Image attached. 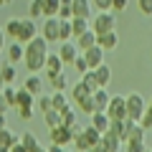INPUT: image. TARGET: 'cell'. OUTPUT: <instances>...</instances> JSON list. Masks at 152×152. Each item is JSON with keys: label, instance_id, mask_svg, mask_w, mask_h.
<instances>
[{"label": "cell", "instance_id": "cell-44", "mask_svg": "<svg viewBox=\"0 0 152 152\" xmlns=\"http://www.w3.org/2000/svg\"><path fill=\"white\" fill-rule=\"evenodd\" d=\"M137 8L142 15H152V0H137Z\"/></svg>", "mask_w": 152, "mask_h": 152}, {"label": "cell", "instance_id": "cell-7", "mask_svg": "<svg viewBox=\"0 0 152 152\" xmlns=\"http://www.w3.org/2000/svg\"><path fill=\"white\" fill-rule=\"evenodd\" d=\"M81 53H84V61H86L89 69H96V66L104 64V56H107V51H102L99 46H91V48L81 51Z\"/></svg>", "mask_w": 152, "mask_h": 152}, {"label": "cell", "instance_id": "cell-36", "mask_svg": "<svg viewBox=\"0 0 152 152\" xmlns=\"http://www.w3.org/2000/svg\"><path fill=\"white\" fill-rule=\"evenodd\" d=\"M0 94H3V99H5V104H8V109H10V107L15 109V107H18V104H15V89H13L10 84H8V86L3 89V91H0Z\"/></svg>", "mask_w": 152, "mask_h": 152}, {"label": "cell", "instance_id": "cell-42", "mask_svg": "<svg viewBox=\"0 0 152 152\" xmlns=\"http://www.w3.org/2000/svg\"><path fill=\"white\" fill-rule=\"evenodd\" d=\"M147 142H124V152H145Z\"/></svg>", "mask_w": 152, "mask_h": 152}, {"label": "cell", "instance_id": "cell-52", "mask_svg": "<svg viewBox=\"0 0 152 152\" xmlns=\"http://www.w3.org/2000/svg\"><path fill=\"white\" fill-rule=\"evenodd\" d=\"M3 48H5V31L0 28V53H3Z\"/></svg>", "mask_w": 152, "mask_h": 152}, {"label": "cell", "instance_id": "cell-26", "mask_svg": "<svg viewBox=\"0 0 152 152\" xmlns=\"http://www.w3.org/2000/svg\"><path fill=\"white\" fill-rule=\"evenodd\" d=\"M71 31H74V38L86 33L89 31V18H71Z\"/></svg>", "mask_w": 152, "mask_h": 152}, {"label": "cell", "instance_id": "cell-1", "mask_svg": "<svg viewBox=\"0 0 152 152\" xmlns=\"http://www.w3.org/2000/svg\"><path fill=\"white\" fill-rule=\"evenodd\" d=\"M23 51H26L23 61H26V69L31 71V74L43 71V66H46V53H48V43H46V38H43V36L31 38V41L23 46Z\"/></svg>", "mask_w": 152, "mask_h": 152}, {"label": "cell", "instance_id": "cell-25", "mask_svg": "<svg viewBox=\"0 0 152 152\" xmlns=\"http://www.w3.org/2000/svg\"><path fill=\"white\" fill-rule=\"evenodd\" d=\"M81 84L89 89V91H96V89H102V86L96 84V74H94V69H86V71L81 74Z\"/></svg>", "mask_w": 152, "mask_h": 152}, {"label": "cell", "instance_id": "cell-47", "mask_svg": "<svg viewBox=\"0 0 152 152\" xmlns=\"http://www.w3.org/2000/svg\"><path fill=\"white\" fill-rule=\"evenodd\" d=\"M91 3H94L102 13H109V10H112V0H91Z\"/></svg>", "mask_w": 152, "mask_h": 152}, {"label": "cell", "instance_id": "cell-24", "mask_svg": "<svg viewBox=\"0 0 152 152\" xmlns=\"http://www.w3.org/2000/svg\"><path fill=\"white\" fill-rule=\"evenodd\" d=\"M23 86H26L28 91L33 94V96H41V94H43V81H41L38 76H28V79H26V84H23Z\"/></svg>", "mask_w": 152, "mask_h": 152}, {"label": "cell", "instance_id": "cell-38", "mask_svg": "<svg viewBox=\"0 0 152 152\" xmlns=\"http://www.w3.org/2000/svg\"><path fill=\"white\" fill-rule=\"evenodd\" d=\"M76 107H79L81 112H86L89 117H91V114H94V99H91V94H89V96H84L81 102H76Z\"/></svg>", "mask_w": 152, "mask_h": 152}, {"label": "cell", "instance_id": "cell-34", "mask_svg": "<svg viewBox=\"0 0 152 152\" xmlns=\"http://www.w3.org/2000/svg\"><path fill=\"white\" fill-rule=\"evenodd\" d=\"M58 15V0H43V18Z\"/></svg>", "mask_w": 152, "mask_h": 152}, {"label": "cell", "instance_id": "cell-31", "mask_svg": "<svg viewBox=\"0 0 152 152\" xmlns=\"http://www.w3.org/2000/svg\"><path fill=\"white\" fill-rule=\"evenodd\" d=\"M28 15L36 20V18H43V0H31L28 3Z\"/></svg>", "mask_w": 152, "mask_h": 152}, {"label": "cell", "instance_id": "cell-5", "mask_svg": "<svg viewBox=\"0 0 152 152\" xmlns=\"http://www.w3.org/2000/svg\"><path fill=\"white\" fill-rule=\"evenodd\" d=\"M36 36H38V26H36V20H33V18H23V20H20V28H18L15 41L26 46L28 41H31V38H36Z\"/></svg>", "mask_w": 152, "mask_h": 152}, {"label": "cell", "instance_id": "cell-18", "mask_svg": "<svg viewBox=\"0 0 152 152\" xmlns=\"http://www.w3.org/2000/svg\"><path fill=\"white\" fill-rule=\"evenodd\" d=\"M109 96L112 94H107V89H96V91H91V99H94V112H104L109 104Z\"/></svg>", "mask_w": 152, "mask_h": 152}, {"label": "cell", "instance_id": "cell-30", "mask_svg": "<svg viewBox=\"0 0 152 152\" xmlns=\"http://www.w3.org/2000/svg\"><path fill=\"white\" fill-rule=\"evenodd\" d=\"M18 142H20V145L26 147L28 152H31V150H36V147H38V137L33 134V132H26V134H20V137H18Z\"/></svg>", "mask_w": 152, "mask_h": 152}, {"label": "cell", "instance_id": "cell-45", "mask_svg": "<svg viewBox=\"0 0 152 152\" xmlns=\"http://www.w3.org/2000/svg\"><path fill=\"white\" fill-rule=\"evenodd\" d=\"M129 0H112V13H124Z\"/></svg>", "mask_w": 152, "mask_h": 152}, {"label": "cell", "instance_id": "cell-28", "mask_svg": "<svg viewBox=\"0 0 152 152\" xmlns=\"http://www.w3.org/2000/svg\"><path fill=\"white\" fill-rule=\"evenodd\" d=\"M74 38V31H71V20H58V41L66 43Z\"/></svg>", "mask_w": 152, "mask_h": 152}, {"label": "cell", "instance_id": "cell-22", "mask_svg": "<svg viewBox=\"0 0 152 152\" xmlns=\"http://www.w3.org/2000/svg\"><path fill=\"white\" fill-rule=\"evenodd\" d=\"M48 81H51V86H53V91H66V89H69V76H66L64 71L48 76Z\"/></svg>", "mask_w": 152, "mask_h": 152}, {"label": "cell", "instance_id": "cell-37", "mask_svg": "<svg viewBox=\"0 0 152 152\" xmlns=\"http://www.w3.org/2000/svg\"><path fill=\"white\" fill-rule=\"evenodd\" d=\"M61 114V124H64V127H74L76 124V114H74V109H64V112H58Z\"/></svg>", "mask_w": 152, "mask_h": 152}, {"label": "cell", "instance_id": "cell-3", "mask_svg": "<svg viewBox=\"0 0 152 152\" xmlns=\"http://www.w3.org/2000/svg\"><path fill=\"white\" fill-rule=\"evenodd\" d=\"M104 114L109 117V122H119L127 117V102H124V94H114L109 96V104L104 109Z\"/></svg>", "mask_w": 152, "mask_h": 152}, {"label": "cell", "instance_id": "cell-53", "mask_svg": "<svg viewBox=\"0 0 152 152\" xmlns=\"http://www.w3.org/2000/svg\"><path fill=\"white\" fill-rule=\"evenodd\" d=\"M3 127H8V122H5V114H0V129Z\"/></svg>", "mask_w": 152, "mask_h": 152}, {"label": "cell", "instance_id": "cell-54", "mask_svg": "<svg viewBox=\"0 0 152 152\" xmlns=\"http://www.w3.org/2000/svg\"><path fill=\"white\" fill-rule=\"evenodd\" d=\"M3 89H5V81H3V74H0V91H3Z\"/></svg>", "mask_w": 152, "mask_h": 152}, {"label": "cell", "instance_id": "cell-20", "mask_svg": "<svg viewBox=\"0 0 152 152\" xmlns=\"http://www.w3.org/2000/svg\"><path fill=\"white\" fill-rule=\"evenodd\" d=\"M15 104L18 107H33V104H36V96H33L26 86H20V89H15Z\"/></svg>", "mask_w": 152, "mask_h": 152}, {"label": "cell", "instance_id": "cell-15", "mask_svg": "<svg viewBox=\"0 0 152 152\" xmlns=\"http://www.w3.org/2000/svg\"><path fill=\"white\" fill-rule=\"evenodd\" d=\"M94 74H96V84H99L102 89H107L109 81H112V69H109V64L104 61L102 66H96V69H94Z\"/></svg>", "mask_w": 152, "mask_h": 152}, {"label": "cell", "instance_id": "cell-19", "mask_svg": "<svg viewBox=\"0 0 152 152\" xmlns=\"http://www.w3.org/2000/svg\"><path fill=\"white\" fill-rule=\"evenodd\" d=\"M8 64H13L15 66L18 61H23V56H26V51H23V43H18V41H13L10 46H8Z\"/></svg>", "mask_w": 152, "mask_h": 152}, {"label": "cell", "instance_id": "cell-16", "mask_svg": "<svg viewBox=\"0 0 152 152\" xmlns=\"http://www.w3.org/2000/svg\"><path fill=\"white\" fill-rule=\"evenodd\" d=\"M74 43H76V48H79V51H86V48H91V46H96V33L89 28L86 33H81V36L76 38Z\"/></svg>", "mask_w": 152, "mask_h": 152}, {"label": "cell", "instance_id": "cell-59", "mask_svg": "<svg viewBox=\"0 0 152 152\" xmlns=\"http://www.w3.org/2000/svg\"><path fill=\"white\" fill-rule=\"evenodd\" d=\"M46 152H48V150H46Z\"/></svg>", "mask_w": 152, "mask_h": 152}, {"label": "cell", "instance_id": "cell-49", "mask_svg": "<svg viewBox=\"0 0 152 152\" xmlns=\"http://www.w3.org/2000/svg\"><path fill=\"white\" fill-rule=\"evenodd\" d=\"M89 152H107V147H104V145H102V140H99L96 145H91V147H89Z\"/></svg>", "mask_w": 152, "mask_h": 152}, {"label": "cell", "instance_id": "cell-51", "mask_svg": "<svg viewBox=\"0 0 152 152\" xmlns=\"http://www.w3.org/2000/svg\"><path fill=\"white\" fill-rule=\"evenodd\" d=\"M0 114H8V104H5V99H3V94H0Z\"/></svg>", "mask_w": 152, "mask_h": 152}, {"label": "cell", "instance_id": "cell-56", "mask_svg": "<svg viewBox=\"0 0 152 152\" xmlns=\"http://www.w3.org/2000/svg\"><path fill=\"white\" fill-rule=\"evenodd\" d=\"M147 107H150V109H152V96H150V102H147Z\"/></svg>", "mask_w": 152, "mask_h": 152}, {"label": "cell", "instance_id": "cell-33", "mask_svg": "<svg viewBox=\"0 0 152 152\" xmlns=\"http://www.w3.org/2000/svg\"><path fill=\"white\" fill-rule=\"evenodd\" d=\"M43 119H46V127H48V129H53V127L61 124V114L56 112V109H48V112L43 114Z\"/></svg>", "mask_w": 152, "mask_h": 152}, {"label": "cell", "instance_id": "cell-12", "mask_svg": "<svg viewBox=\"0 0 152 152\" xmlns=\"http://www.w3.org/2000/svg\"><path fill=\"white\" fill-rule=\"evenodd\" d=\"M18 137L20 134H15L10 127H3L0 129V152H8L13 145H18Z\"/></svg>", "mask_w": 152, "mask_h": 152}, {"label": "cell", "instance_id": "cell-4", "mask_svg": "<svg viewBox=\"0 0 152 152\" xmlns=\"http://www.w3.org/2000/svg\"><path fill=\"white\" fill-rule=\"evenodd\" d=\"M114 26H117V15H114L112 10L109 13H99V15H94V20H89V28H91L94 33H109L114 31Z\"/></svg>", "mask_w": 152, "mask_h": 152}, {"label": "cell", "instance_id": "cell-58", "mask_svg": "<svg viewBox=\"0 0 152 152\" xmlns=\"http://www.w3.org/2000/svg\"><path fill=\"white\" fill-rule=\"evenodd\" d=\"M66 152H69V150H66Z\"/></svg>", "mask_w": 152, "mask_h": 152}, {"label": "cell", "instance_id": "cell-11", "mask_svg": "<svg viewBox=\"0 0 152 152\" xmlns=\"http://www.w3.org/2000/svg\"><path fill=\"white\" fill-rule=\"evenodd\" d=\"M102 145L107 147V152H119L122 150V145H124V142H122V137L117 134V132H112V129H107L102 134Z\"/></svg>", "mask_w": 152, "mask_h": 152}, {"label": "cell", "instance_id": "cell-10", "mask_svg": "<svg viewBox=\"0 0 152 152\" xmlns=\"http://www.w3.org/2000/svg\"><path fill=\"white\" fill-rule=\"evenodd\" d=\"M76 56H79V48H76V43H74V41H66V43H61V48H58V58L64 61V66L74 64V61H76Z\"/></svg>", "mask_w": 152, "mask_h": 152}, {"label": "cell", "instance_id": "cell-6", "mask_svg": "<svg viewBox=\"0 0 152 152\" xmlns=\"http://www.w3.org/2000/svg\"><path fill=\"white\" fill-rule=\"evenodd\" d=\"M48 132H51V145L69 147L71 142H74V134H71V129H69V127H64V124L53 127V129H48Z\"/></svg>", "mask_w": 152, "mask_h": 152}, {"label": "cell", "instance_id": "cell-29", "mask_svg": "<svg viewBox=\"0 0 152 152\" xmlns=\"http://www.w3.org/2000/svg\"><path fill=\"white\" fill-rule=\"evenodd\" d=\"M0 74H3V81H5V86H8V84H13V81L18 79L15 66H13V64H3V66H0Z\"/></svg>", "mask_w": 152, "mask_h": 152}, {"label": "cell", "instance_id": "cell-14", "mask_svg": "<svg viewBox=\"0 0 152 152\" xmlns=\"http://www.w3.org/2000/svg\"><path fill=\"white\" fill-rule=\"evenodd\" d=\"M145 134L147 132L140 127V122H132L129 127H127L124 137H122V142H145Z\"/></svg>", "mask_w": 152, "mask_h": 152}, {"label": "cell", "instance_id": "cell-39", "mask_svg": "<svg viewBox=\"0 0 152 152\" xmlns=\"http://www.w3.org/2000/svg\"><path fill=\"white\" fill-rule=\"evenodd\" d=\"M18 28H20V20H18V18H13V20L5 23V28H3V31H5V36L15 38V36H18Z\"/></svg>", "mask_w": 152, "mask_h": 152}, {"label": "cell", "instance_id": "cell-27", "mask_svg": "<svg viewBox=\"0 0 152 152\" xmlns=\"http://www.w3.org/2000/svg\"><path fill=\"white\" fill-rule=\"evenodd\" d=\"M71 3L74 0H58V20H71L74 18V10H71Z\"/></svg>", "mask_w": 152, "mask_h": 152}, {"label": "cell", "instance_id": "cell-23", "mask_svg": "<svg viewBox=\"0 0 152 152\" xmlns=\"http://www.w3.org/2000/svg\"><path fill=\"white\" fill-rule=\"evenodd\" d=\"M51 109H56V112L69 109V99H66L64 91H53V94H51Z\"/></svg>", "mask_w": 152, "mask_h": 152}, {"label": "cell", "instance_id": "cell-50", "mask_svg": "<svg viewBox=\"0 0 152 152\" xmlns=\"http://www.w3.org/2000/svg\"><path fill=\"white\" fill-rule=\"evenodd\" d=\"M8 152H28V150H26V147H23V145H20V142H18V145H13V147H10V150H8Z\"/></svg>", "mask_w": 152, "mask_h": 152}, {"label": "cell", "instance_id": "cell-17", "mask_svg": "<svg viewBox=\"0 0 152 152\" xmlns=\"http://www.w3.org/2000/svg\"><path fill=\"white\" fill-rule=\"evenodd\" d=\"M71 10H74V18H89L91 15V0H74Z\"/></svg>", "mask_w": 152, "mask_h": 152}, {"label": "cell", "instance_id": "cell-2", "mask_svg": "<svg viewBox=\"0 0 152 152\" xmlns=\"http://www.w3.org/2000/svg\"><path fill=\"white\" fill-rule=\"evenodd\" d=\"M124 102H127V119L140 122V117L145 114V109H147L145 96H142L140 91H132V94H127V96H124Z\"/></svg>", "mask_w": 152, "mask_h": 152}, {"label": "cell", "instance_id": "cell-41", "mask_svg": "<svg viewBox=\"0 0 152 152\" xmlns=\"http://www.w3.org/2000/svg\"><path fill=\"white\" fill-rule=\"evenodd\" d=\"M84 134H86V140L91 142V145H96V142L102 140V132H96L91 124H89V127H84Z\"/></svg>", "mask_w": 152, "mask_h": 152}, {"label": "cell", "instance_id": "cell-21", "mask_svg": "<svg viewBox=\"0 0 152 152\" xmlns=\"http://www.w3.org/2000/svg\"><path fill=\"white\" fill-rule=\"evenodd\" d=\"M89 124H91L96 132H102V134H104V132L109 129V117H107L104 112H94V114H91V122H89Z\"/></svg>", "mask_w": 152, "mask_h": 152}, {"label": "cell", "instance_id": "cell-40", "mask_svg": "<svg viewBox=\"0 0 152 152\" xmlns=\"http://www.w3.org/2000/svg\"><path fill=\"white\" fill-rule=\"evenodd\" d=\"M140 127H142L145 132H150V129H152V109H150V107H147V109H145V114L140 117Z\"/></svg>", "mask_w": 152, "mask_h": 152}, {"label": "cell", "instance_id": "cell-48", "mask_svg": "<svg viewBox=\"0 0 152 152\" xmlns=\"http://www.w3.org/2000/svg\"><path fill=\"white\" fill-rule=\"evenodd\" d=\"M74 69L79 71V74H84V71L89 69V66H86V61H84V56H76V61H74Z\"/></svg>", "mask_w": 152, "mask_h": 152}, {"label": "cell", "instance_id": "cell-46", "mask_svg": "<svg viewBox=\"0 0 152 152\" xmlns=\"http://www.w3.org/2000/svg\"><path fill=\"white\" fill-rule=\"evenodd\" d=\"M18 117L20 119H33V107H18Z\"/></svg>", "mask_w": 152, "mask_h": 152}, {"label": "cell", "instance_id": "cell-9", "mask_svg": "<svg viewBox=\"0 0 152 152\" xmlns=\"http://www.w3.org/2000/svg\"><path fill=\"white\" fill-rule=\"evenodd\" d=\"M96 46H99L102 51H114L117 46H119V36H117V31L99 33V36H96Z\"/></svg>", "mask_w": 152, "mask_h": 152}, {"label": "cell", "instance_id": "cell-13", "mask_svg": "<svg viewBox=\"0 0 152 152\" xmlns=\"http://www.w3.org/2000/svg\"><path fill=\"white\" fill-rule=\"evenodd\" d=\"M43 69H46V79H48V76L64 71V61L58 58V53H46V66Z\"/></svg>", "mask_w": 152, "mask_h": 152}, {"label": "cell", "instance_id": "cell-55", "mask_svg": "<svg viewBox=\"0 0 152 152\" xmlns=\"http://www.w3.org/2000/svg\"><path fill=\"white\" fill-rule=\"evenodd\" d=\"M13 0H0V5H10Z\"/></svg>", "mask_w": 152, "mask_h": 152}, {"label": "cell", "instance_id": "cell-43", "mask_svg": "<svg viewBox=\"0 0 152 152\" xmlns=\"http://www.w3.org/2000/svg\"><path fill=\"white\" fill-rule=\"evenodd\" d=\"M36 104H38V109L46 114V112L51 109V94H48V96H43V94H41V96H36Z\"/></svg>", "mask_w": 152, "mask_h": 152}, {"label": "cell", "instance_id": "cell-32", "mask_svg": "<svg viewBox=\"0 0 152 152\" xmlns=\"http://www.w3.org/2000/svg\"><path fill=\"white\" fill-rule=\"evenodd\" d=\"M89 94H91V91H89V89L84 86L81 81L71 86V99H74V102H81V99H84V96H89Z\"/></svg>", "mask_w": 152, "mask_h": 152}, {"label": "cell", "instance_id": "cell-57", "mask_svg": "<svg viewBox=\"0 0 152 152\" xmlns=\"http://www.w3.org/2000/svg\"><path fill=\"white\" fill-rule=\"evenodd\" d=\"M145 152H152V150H150V147H147V150H145Z\"/></svg>", "mask_w": 152, "mask_h": 152}, {"label": "cell", "instance_id": "cell-35", "mask_svg": "<svg viewBox=\"0 0 152 152\" xmlns=\"http://www.w3.org/2000/svg\"><path fill=\"white\" fill-rule=\"evenodd\" d=\"M74 145L79 152H89V147H91V142L86 140V134H84V129L79 132V134H74Z\"/></svg>", "mask_w": 152, "mask_h": 152}, {"label": "cell", "instance_id": "cell-8", "mask_svg": "<svg viewBox=\"0 0 152 152\" xmlns=\"http://www.w3.org/2000/svg\"><path fill=\"white\" fill-rule=\"evenodd\" d=\"M41 36L46 38V43H51V41H58V18H43Z\"/></svg>", "mask_w": 152, "mask_h": 152}]
</instances>
